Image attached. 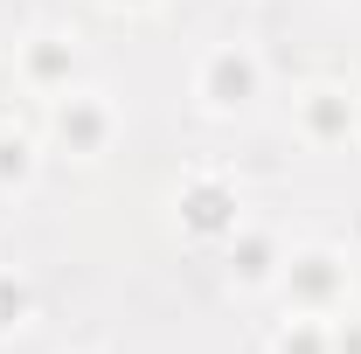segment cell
Listing matches in <instances>:
<instances>
[{
    "label": "cell",
    "mask_w": 361,
    "mask_h": 354,
    "mask_svg": "<svg viewBox=\"0 0 361 354\" xmlns=\"http://www.w3.org/2000/svg\"><path fill=\"white\" fill-rule=\"evenodd\" d=\"M250 90H257V63L250 56H236V49H216L209 63H202V97L229 111V104H250Z\"/></svg>",
    "instance_id": "obj_1"
},
{
    "label": "cell",
    "mask_w": 361,
    "mask_h": 354,
    "mask_svg": "<svg viewBox=\"0 0 361 354\" xmlns=\"http://www.w3.org/2000/svg\"><path fill=\"white\" fill-rule=\"evenodd\" d=\"M285 278H299V285H306V299H319V292H326L341 271H334V257H326V250H313V257H299V264L285 271Z\"/></svg>",
    "instance_id": "obj_2"
},
{
    "label": "cell",
    "mask_w": 361,
    "mask_h": 354,
    "mask_svg": "<svg viewBox=\"0 0 361 354\" xmlns=\"http://www.w3.org/2000/svg\"><path fill=\"white\" fill-rule=\"evenodd\" d=\"M28 167H35V160H28V146H21V139H0V181H7V174L28 181Z\"/></svg>",
    "instance_id": "obj_3"
}]
</instances>
